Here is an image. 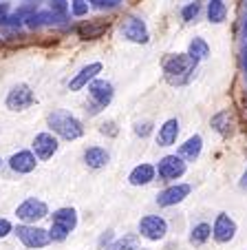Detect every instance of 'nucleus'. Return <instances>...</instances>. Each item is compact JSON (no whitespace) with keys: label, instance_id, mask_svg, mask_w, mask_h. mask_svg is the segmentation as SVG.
Returning a JSON list of instances; mask_svg holds the SVG:
<instances>
[{"label":"nucleus","instance_id":"13","mask_svg":"<svg viewBox=\"0 0 247 250\" xmlns=\"http://www.w3.org/2000/svg\"><path fill=\"white\" fill-rule=\"evenodd\" d=\"M89 93L91 98L95 100V104L97 106H108L113 100V95H115V91H113V84L106 80H93L89 84Z\"/></svg>","mask_w":247,"mask_h":250},{"label":"nucleus","instance_id":"39","mask_svg":"<svg viewBox=\"0 0 247 250\" xmlns=\"http://www.w3.org/2000/svg\"><path fill=\"white\" fill-rule=\"evenodd\" d=\"M0 166H2V160H0Z\"/></svg>","mask_w":247,"mask_h":250},{"label":"nucleus","instance_id":"6","mask_svg":"<svg viewBox=\"0 0 247 250\" xmlns=\"http://www.w3.org/2000/svg\"><path fill=\"white\" fill-rule=\"evenodd\" d=\"M33 102H36V95H33L29 84H16L5 100L9 111H24V109H29Z\"/></svg>","mask_w":247,"mask_h":250},{"label":"nucleus","instance_id":"3","mask_svg":"<svg viewBox=\"0 0 247 250\" xmlns=\"http://www.w3.org/2000/svg\"><path fill=\"white\" fill-rule=\"evenodd\" d=\"M47 204L42 202V199H36V197H29L24 199L22 204H20L18 208H16V215H18V219H22L24 224H33L38 222V219L47 217Z\"/></svg>","mask_w":247,"mask_h":250},{"label":"nucleus","instance_id":"36","mask_svg":"<svg viewBox=\"0 0 247 250\" xmlns=\"http://www.w3.org/2000/svg\"><path fill=\"white\" fill-rule=\"evenodd\" d=\"M243 66H245V71H247V47H245V51H243Z\"/></svg>","mask_w":247,"mask_h":250},{"label":"nucleus","instance_id":"11","mask_svg":"<svg viewBox=\"0 0 247 250\" xmlns=\"http://www.w3.org/2000/svg\"><path fill=\"white\" fill-rule=\"evenodd\" d=\"M190 184H174V186H170V188H166V190H161L159 193V197H157V204L159 206H174V204H179V202H183V199L190 195Z\"/></svg>","mask_w":247,"mask_h":250},{"label":"nucleus","instance_id":"14","mask_svg":"<svg viewBox=\"0 0 247 250\" xmlns=\"http://www.w3.org/2000/svg\"><path fill=\"white\" fill-rule=\"evenodd\" d=\"M36 164H38L36 155H33L31 151H18L16 155H11V160H9L11 170L18 175H27V173H31V170H36Z\"/></svg>","mask_w":247,"mask_h":250},{"label":"nucleus","instance_id":"37","mask_svg":"<svg viewBox=\"0 0 247 250\" xmlns=\"http://www.w3.org/2000/svg\"><path fill=\"white\" fill-rule=\"evenodd\" d=\"M243 33H245V38H247V18H245V22H243Z\"/></svg>","mask_w":247,"mask_h":250},{"label":"nucleus","instance_id":"16","mask_svg":"<svg viewBox=\"0 0 247 250\" xmlns=\"http://www.w3.org/2000/svg\"><path fill=\"white\" fill-rule=\"evenodd\" d=\"M177 135H179V120H166V122L159 126V133H157V144L159 146H172L177 142Z\"/></svg>","mask_w":247,"mask_h":250},{"label":"nucleus","instance_id":"31","mask_svg":"<svg viewBox=\"0 0 247 250\" xmlns=\"http://www.w3.org/2000/svg\"><path fill=\"white\" fill-rule=\"evenodd\" d=\"M150 131H152V124H150V122H137L135 124V133H137V135L146 137Z\"/></svg>","mask_w":247,"mask_h":250},{"label":"nucleus","instance_id":"24","mask_svg":"<svg viewBox=\"0 0 247 250\" xmlns=\"http://www.w3.org/2000/svg\"><path fill=\"white\" fill-rule=\"evenodd\" d=\"M212 126H214L221 135H229V131H232V115H229V111L216 113L214 118H212Z\"/></svg>","mask_w":247,"mask_h":250},{"label":"nucleus","instance_id":"22","mask_svg":"<svg viewBox=\"0 0 247 250\" xmlns=\"http://www.w3.org/2000/svg\"><path fill=\"white\" fill-rule=\"evenodd\" d=\"M57 16L53 11H38V14H31L27 18V24L31 29H38V27H44V24H53L56 22Z\"/></svg>","mask_w":247,"mask_h":250},{"label":"nucleus","instance_id":"8","mask_svg":"<svg viewBox=\"0 0 247 250\" xmlns=\"http://www.w3.org/2000/svg\"><path fill=\"white\" fill-rule=\"evenodd\" d=\"M121 36L131 42H137V44H146L148 42V27L141 18H135V16H128L121 24Z\"/></svg>","mask_w":247,"mask_h":250},{"label":"nucleus","instance_id":"10","mask_svg":"<svg viewBox=\"0 0 247 250\" xmlns=\"http://www.w3.org/2000/svg\"><path fill=\"white\" fill-rule=\"evenodd\" d=\"M57 146H60V144H57V137L53 135V133H38L36 140H33V151H36V155L40 157V160L53 157Z\"/></svg>","mask_w":247,"mask_h":250},{"label":"nucleus","instance_id":"5","mask_svg":"<svg viewBox=\"0 0 247 250\" xmlns=\"http://www.w3.org/2000/svg\"><path fill=\"white\" fill-rule=\"evenodd\" d=\"M154 170H157V175L163 182H172V180H179V177L186 173V162L179 155H166L159 160Z\"/></svg>","mask_w":247,"mask_h":250},{"label":"nucleus","instance_id":"38","mask_svg":"<svg viewBox=\"0 0 247 250\" xmlns=\"http://www.w3.org/2000/svg\"><path fill=\"white\" fill-rule=\"evenodd\" d=\"M86 2H93V5L97 7V2H99V0H86Z\"/></svg>","mask_w":247,"mask_h":250},{"label":"nucleus","instance_id":"7","mask_svg":"<svg viewBox=\"0 0 247 250\" xmlns=\"http://www.w3.org/2000/svg\"><path fill=\"white\" fill-rule=\"evenodd\" d=\"M16 235H18V239L22 241L27 248H44V246H49V241H51L49 230L38 228V226H18Z\"/></svg>","mask_w":247,"mask_h":250},{"label":"nucleus","instance_id":"30","mask_svg":"<svg viewBox=\"0 0 247 250\" xmlns=\"http://www.w3.org/2000/svg\"><path fill=\"white\" fill-rule=\"evenodd\" d=\"M0 24H2V27H18L20 29L22 18H20V16H5V18L0 20Z\"/></svg>","mask_w":247,"mask_h":250},{"label":"nucleus","instance_id":"26","mask_svg":"<svg viewBox=\"0 0 247 250\" xmlns=\"http://www.w3.org/2000/svg\"><path fill=\"white\" fill-rule=\"evenodd\" d=\"M108 250H137V237L135 235H124L117 239Z\"/></svg>","mask_w":247,"mask_h":250},{"label":"nucleus","instance_id":"27","mask_svg":"<svg viewBox=\"0 0 247 250\" xmlns=\"http://www.w3.org/2000/svg\"><path fill=\"white\" fill-rule=\"evenodd\" d=\"M49 11H53L57 18H64L69 14V2L66 0H49Z\"/></svg>","mask_w":247,"mask_h":250},{"label":"nucleus","instance_id":"32","mask_svg":"<svg viewBox=\"0 0 247 250\" xmlns=\"http://www.w3.org/2000/svg\"><path fill=\"white\" fill-rule=\"evenodd\" d=\"M11 230H14V226H11L9 219H2V217H0V239H2V237H7Z\"/></svg>","mask_w":247,"mask_h":250},{"label":"nucleus","instance_id":"12","mask_svg":"<svg viewBox=\"0 0 247 250\" xmlns=\"http://www.w3.org/2000/svg\"><path fill=\"white\" fill-rule=\"evenodd\" d=\"M97 73H102V64H99V62H91L89 66H84V69L69 82V89L71 91L84 89V86H89L93 80H97Z\"/></svg>","mask_w":247,"mask_h":250},{"label":"nucleus","instance_id":"28","mask_svg":"<svg viewBox=\"0 0 247 250\" xmlns=\"http://www.w3.org/2000/svg\"><path fill=\"white\" fill-rule=\"evenodd\" d=\"M201 14V2H190L188 7H183V11H181V18L186 20V22H192V20L196 18V16Z\"/></svg>","mask_w":247,"mask_h":250},{"label":"nucleus","instance_id":"18","mask_svg":"<svg viewBox=\"0 0 247 250\" xmlns=\"http://www.w3.org/2000/svg\"><path fill=\"white\" fill-rule=\"evenodd\" d=\"M154 175H157L154 166L139 164V166H135V168L131 170V175H128V182H131L133 186H144V184H150V182L154 180Z\"/></svg>","mask_w":247,"mask_h":250},{"label":"nucleus","instance_id":"29","mask_svg":"<svg viewBox=\"0 0 247 250\" xmlns=\"http://www.w3.org/2000/svg\"><path fill=\"white\" fill-rule=\"evenodd\" d=\"M69 7H71V11H73V16H77V18L89 14V2H86V0H71Z\"/></svg>","mask_w":247,"mask_h":250},{"label":"nucleus","instance_id":"9","mask_svg":"<svg viewBox=\"0 0 247 250\" xmlns=\"http://www.w3.org/2000/svg\"><path fill=\"white\" fill-rule=\"evenodd\" d=\"M234 235H236V222L229 217L228 212L216 215L214 226H212V237H214L219 244H228V241L234 239Z\"/></svg>","mask_w":247,"mask_h":250},{"label":"nucleus","instance_id":"15","mask_svg":"<svg viewBox=\"0 0 247 250\" xmlns=\"http://www.w3.org/2000/svg\"><path fill=\"white\" fill-rule=\"evenodd\" d=\"M51 226L60 228V230H64L66 235H69V232L77 226V212H75L73 208H60V210L53 212V224Z\"/></svg>","mask_w":247,"mask_h":250},{"label":"nucleus","instance_id":"19","mask_svg":"<svg viewBox=\"0 0 247 250\" xmlns=\"http://www.w3.org/2000/svg\"><path fill=\"white\" fill-rule=\"evenodd\" d=\"M201 148H203V137L192 135L186 144L179 146V157H181V160H188V162H194L196 157L201 155Z\"/></svg>","mask_w":247,"mask_h":250},{"label":"nucleus","instance_id":"21","mask_svg":"<svg viewBox=\"0 0 247 250\" xmlns=\"http://www.w3.org/2000/svg\"><path fill=\"white\" fill-rule=\"evenodd\" d=\"M225 16H228V7H225L223 0H210L208 2V20L214 24L223 22Z\"/></svg>","mask_w":247,"mask_h":250},{"label":"nucleus","instance_id":"20","mask_svg":"<svg viewBox=\"0 0 247 250\" xmlns=\"http://www.w3.org/2000/svg\"><path fill=\"white\" fill-rule=\"evenodd\" d=\"M84 160L91 168H102V166L108 164V153L99 146H91V148H86Z\"/></svg>","mask_w":247,"mask_h":250},{"label":"nucleus","instance_id":"2","mask_svg":"<svg viewBox=\"0 0 247 250\" xmlns=\"http://www.w3.org/2000/svg\"><path fill=\"white\" fill-rule=\"evenodd\" d=\"M49 126H51L53 133H57L60 137L64 140H79V137L84 135V126L79 122L77 118L69 113V111H53L49 115Z\"/></svg>","mask_w":247,"mask_h":250},{"label":"nucleus","instance_id":"1","mask_svg":"<svg viewBox=\"0 0 247 250\" xmlns=\"http://www.w3.org/2000/svg\"><path fill=\"white\" fill-rule=\"evenodd\" d=\"M196 62L199 60H194L190 53H172L163 60V73L170 84H186L194 73Z\"/></svg>","mask_w":247,"mask_h":250},{"label":"nucleus","instance_id":"34","mask_svg":"<svg viewBox=\"0 0 247 250\" xmlns=\"http://www.w3.org/2000/svg\"><path fill=\"white\" fill-rule=\"evenodd\" d=\"M5 14H7V2H0V20L5 18Z\"/></svg>","mask_w":247,"mask_h":250},{"label":"nucleus","instance_id":"4","mask_svg":"<svg viewBox=\"0 0 247 250\" xmlns=\"http://www.w3.org/2000/svg\"><path fill=\"white\" fill-rule=\"evenodd\" d=\"M166 232H168V224L159 215H146V217L139 219V235L146 237V239L159 241L166 237Z\"/></svg>","mask_w":247,"mask_h":250},{"label":"nucleus","instance_id":"33","mask_svg":"<svg viewBox=\"0 0 247 250\" xmlns=\"http://www.w3.org/2000/svg\"><path fill=\"white\" fill-rule=\"evenodd\" d=\"M121 0H99L97 7L99 9H115V7H119Z\"/></svg>","mask_w":247,"mask_h":250},{"label":"nucleus","instance_id":"23","mask_svg":"<svg viewBox=\"0 0 247 250\" xmlns=\"http://www.w3.org/2000/svg\"><path fill=\"white\" fill-rule=\"evenodd\" d=\"M212 237V226L210 224H196L194 228H192V232H190V244H194V246H201V244H205V241Z\"/></svg>","mask_w":247,"mask_h":250},{"label":"nucleus","instance_id":"35","mask_svg":"<svg viewBox=\"0 0 247 250\" xmlns=\"http://www.w3.org/2000/svg\"><path fill=\"white\" fill-rule=\"evenodd\" d=\"M241 188L243 190H247V170L243 173V180H241Z\"/></svg>","mask_w":247,"mask_h":250},{"label":"nucleus","instance_id":"25","mask_svg":"<svg viewBox=\"0 0 247 250\" xmlns=\"http://www.w3.org/2000/svg\"><path fill=\"white\" fill-rule=\"evenodd\" d=\"M188 53H190L194 60H203V58L210 56V47H208V42H205L203 38H194L190 42V49H188Z\"/></svg>","mask_w":247,"mask_h":250},{"label":"nucleus","instance_id":"17","mask_svg":"<svg viewBox=\"0 0 247 250\" xmlns=\"http://www.w3.org/2000/svg\"><path fill=\"white\" fill-rule=\"evenodd\" d=\"M106 29H108V20H89V22L79 24L77 33H79V38H84V40H97L106 33Z\"/></svg>","mask_w":247,"mask_h":250}]
</instances>
